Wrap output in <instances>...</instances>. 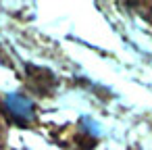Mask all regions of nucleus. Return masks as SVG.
I'll use <instances>...</instances> for the list:
<instances>
[{
  "label": "nucleus",
  "instance_id": "1",
  "mask_svg": "<svg viewBox=\"0 0 152 150\" xmlns=\"http://www.w3.org/2000/svg\"><path fill=\"white\" fill-rule=\"evenodd\" d=\"M25 75H27V86L40 96H48L56 88V75L46 67L25 65Z\"/></svg>",
  "mask_w": 152,
  "mask_h": 150
},
{
  "label": "nucleus",
  "instance_id": "2",
  "mask_svg": "<svg viewBox=\"0 0 152 150\" xmlns=\"http://www.w3.org/2000/svg\"><path fill=\"white\" fill-rule=\"evenodd\" d=\"M4 108L9 113V117L17 123V125H27V121L34 117L36 113V104L31 102V98L23 96V94H9L4 98Z\"/></svg>",
  "mask_w": 152,
  "mask_h": 150
}]
</instances>
